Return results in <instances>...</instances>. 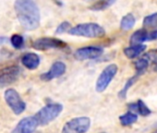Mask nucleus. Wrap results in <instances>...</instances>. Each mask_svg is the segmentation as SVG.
<instances>
[{
  "label": "nucleus",
  "mask_w": 157,
  "mask_h": 133,
  "mask_svg": "<svg viewBox=\"0 0 157 133\" xmlns=\"http://www.w3.org/2000/svg\"><path fill=\"white\" fill-rule=\"evenodd\" d=\"M146 49V45L144 44H136V45H131L129 47H127L124 49V54L127 57L133 59L139 56L144 50Z\"/></svg>",
  "instance_id": "obj_15"
},
{
  "label": "nucleus",
  "mask_w": 157,
  "mask_h": 133,
  "mask_svg": "<svg viewBox=\"0 0 157 133\" xmlns=\"http://www.w3.org/2000/svg\"><path fill=\"white\" fill-rule=\"evenodd\" d=\"M21 63L24 66H26L29 70H35L40 65V57L37 54L27 53L22 55Z\"/></svg>",
  "instance_id": "obj_12"
},
{
  "label": "nucleus",
  "mask_w": 157,
  "mask_h": 133,
  "mask_svg": "<svg viewBox=\"0 0 157 133\" xmlns=\"http://www.w3.org/2000/svg\"><path fill=\"white\" fill-rule=\"evenodd\" d=\"M4 98L8 105L16 115H21L26 108V104L15 89H8L4 93Z\"/></svg>",
  "instance_id": "obj_6"
},
{
  "label": "nucleus",
  "mask_w": 157,
  "mask_h": 133,
  "mask_svg": "<svg viewBox=\"0 0 157 133\" xmlns=\"http://www.w3.org/2000/svg\"><path fill=\"white\" fill-rule=\"evenodd\" d=\"M70 29H71L70 23H69L68 21H63V22H61V23L58 25V27L56 28V34H62V33H64V32H69Z\"/></svg>",
  "instance_id": "obj_24"
},
{
  "label": "nucleus",
  "mask_w": 157,
  "mask_h": 133,
  "mask_svg": "<svg viewBox=\"0 0 157 133\" xmlns=\"http://www.w3.org/2000/svg\"><path fill=\"white\" fill-rule=\"evenodd\" d=\"M143 57L145 59H147L149 64H152V65L157 66V50L156 49L150 50L148 53L143 55Z\"/></svg>",
  "instance_id": "obj_23"
},
{
  "label": "nucleus",
  "mask_w": 157,
  "mask_h": 133,
  "mask_svg": "<svg viewBox=\"0 0 157 133\" xmlns=\"http://www.w3.org/2000/svg\"><path fill=\"white\" fill-rule=\"evenodd\" d=\"M145 41H149V32L144 30V29H140L136 31L130 37V44L132 45H136V44H142L143 42Z\"/></svg>",
  "instance_id": "obj_13"
},
{
  "label": "nucleus",
  "mask_w": 157,
  "mask_h": 133,
  "mask_svg": "<svg viewBox=\"0 0 157 133\" xmlns=\"http://www.w3.org/2000/svg\"><path fill=\"white\" fill-rule=\"evenodd\" d=\"M39 126L34 116H28L21 119L12 133H33Z\"/></svg>",
  "instance_id": "obj_10"
},
{
  "label": "nucleus",
  "mask_w": 157,
  "mask_h": 133,
  "mask_svg": "<svg viewBox=\"0 0 157 133\" xmlns=\"http://www.w3.org/2000/svg\"><path fill=\"white\" fill-rule=\"evenodd\" d=\"M67 44L62 40L52 38V37H42L37 39L33 44V47L36 50H48V49H56V48H65Z\"/></svg>",
  "instance_id": "obj_8"
},
{
  "label": "nucleus",
  "mask_w": 157,
  "mask_h": 133,
  "mask_svg": "<svg viewBox=\"0 0 157 133\" xmlns=\"http://www.w3.org/2000/svg\"><path fill=\"white\" fill-rule=\"evenodd\" d=\"M152 133H157V130H155L154 132H152Z\"/></svg>",
  "instance_id": "obj_26"
},
{
  "label": "nucleus",
  "mask_w": 157,
  "mask_h": 133,
  "mask_svg": "<svg viewBox=\"0 0 157 133\" xmlns=\"http://www.w3.org/2000/svg\"><path fill=\"white\" fill-rule=\"evenodd\" d=\"M157 39V30L151 31L149 32V41L156 40Z\"/></svg>",
  "instance_id": "obj_25"
},
{
  "label": "nucleus",
  "mask_w": 157,
  "mask_h": 133,
  "mask_svg": "<svg viewBox=\"0 0 157 133\" xmlns=\"http://www.w3.org/2000/svg\"><path fill=\"white\" fill-rule=\"evenodd\" d=\"M63 110V105L61 104H49L40 109L34 116L38 124L40 126H45L51 121L56 119Z\"/></svg>",
  "instance_id": "obj_3"
},
{
  "label": "nucleus",
  "mask_w": 157,
  "mask_h": 133,
  "mask_svg": "<svg viewBox=\"0 0 157 133\" xmlns=\"http://www.w3.org/2000/svg\"><path fill=\"white\" fill-rule=\"evenodd\" d=\"M136 20L135 17L131 14L128 13L126 16H124L121 20V23H120V27L123 31H128L130 29H132L135 25Z\"/></svg>",
  "instance_id": "obj_16"
},
{
  "label": "nucleus",
  "mask_w": 157,
  "mask_h": 133,
  "mask_svg": "<svg viewBox=\"0 0 157 133\" xmlns=\"http://www.w3.org/2000/svg\"><path fill=\"white\" fill-rule=\"evenodd\" d=\"M71 35L87 38H101L105 35V29L97 23H82L71 28L68 32Z\"/></svg>",
  "instance_id": "obj_2"
},
{
  "label": "nucleus",
  "mask_w": 157,
  "mask_h": 133,
  "mask_svg": "<svg viewBox=\"0 0 157 133\" xmlns=\"http://www.w3.org/2000/svg\"><path fill=\"white\" fill-rule=\"evenodd\" d=\"M10 42H11V44H12L13 47L19 49V48H21L22 47V45L24 44V39L20 34H14V35L11 36Z\"/></svg>",
  "instance_id": "obj_22"
},
{
  "label": "nucleus",
  "mask_w": 157,
  "mask_h": 133,
  "mask_svg": "<svg viewBox=\"0 0 157 133\" xmlns=\"http://www.w3.org/2000/svg\"><path fill=\"white\" fill-rule=\"evenodd\" d=\"M114 3H115V1H112V0H101V1H97V2L94 3L89 9L91 10L100 11V10H104L108 9Z\"/></svg>",
  "instance_id": "obj_18"
},
{
  "label": "nucleus",
  "mask_w": 157,
  "mask_h": 133,
  "mask_svg": "<svg viewBox=\"0 0 157 133\" xmlns=\"http://www.w3.org/2000/svg\"><path fill=\"white\" fill-rule=\"evenodd\" d=\"M21 70L18 66H9L0 70V88L15 82L21 76Z\"/></svg>",
  "instance_id": "obj_7"
},
{
  "label": "nucleus",
  "mask_w": 157,
  "mask_h": 133,
  "mask_svg": "<svg viewBox=\"0 0 157 133\" xmlns=\"http://www.w3.org/2000/svg\"><path fill=\"white\" fill-rule=\"evenodd\" d=\"M102 133H105V132H102Z\"/></svg>",
  "instance_id": "obj_27"
},
{
  "label": "nucleus",
  "mask_w": 157,
  "mask_h": 133,
  "mask_svg": "<svg viewBox=\"0 0 157 133\" xmlns=\"http://www.w3.org/2000/svg\"><path fill=\"white\" fill-rule=\"evenodd\" d=\"M128 109L130 111H135V112L139 113L142 116H149L151 114L150 108L141 100H139L137 103H131V104H128Z\"/></svg>",
  "instance_id": "obj_14"
},
{
  "label": "nucleus",
  "mask_w": 157,
  "mask_h": 133,
  "mask_svg": "<svg viewBox=\"0 0 157 133\" xmlns=\"http://www.w3.org/2000/svg\"><path fill=\"white\" fill-rule=\"evenodd\" d=\"M91 127V119L87 116H80L67 121L61 133H86Z\"/></svg>",
  "instance_id": "obj_4"
},
{
  "label": "nucleus",
  "mask_w": 157,
  "mask_h": 133,
  "mask_svg": "<svg viewBox=\"0 0 157 133\" xmlns=\"http://www.w3.org/2000/svg\"><path fill=\"white\" fill-rule=\"evenodd\" d=\"M138 120V116L135 113L132 112H128L122 116H119V121L122 126H129L135 123Z\"/></svg>",
  "instance_id": "obj_17"
},
{
  "label": "nucleus",
  "mask_w": 157,
  "mask_h": 133,
  "mask_svg": "<svg viewBox=\"0 0 157 133\" xmlns=\"http://www.w3.org/2000/svg\"><path fill=\"white\" fill-rule=\"evenodd\" d=\"M103 54V49L97 46H87L78 48L74 53V57L78 60H89V59H94L99 57Z\"/></svg>",
  "instance_id": "obj_9"
},
{
  "label": "nucleus",
  "mask_w": 157,
  "mask_h": 133,
  "mask_svg": "<svg viewBox=\"0 0 157 133\" xmlns=\"http://www.w3.org/2000/svg\"><path fill=\"white\" fill-rule=\"evenodd\" d=\"M66 70H67V66L65 65V63L61 62V61H56L55 62L51 69L41 75V80L44 81V82H49L51 80H54V79H56L60 76H62L65 72H66Z\"/></svg>",
  "instance_id": "obj_11"
},
{
  "label": "nucleus",
  "mask_w": 157,
  "mask_h": 133,
  "mask_svg": "<svg viewBox=\"0 0 157 133\" xmlns=\"http://www.w3.org/2000/svg\"><path fill=\"white\" fill-rule=\"evenodd\" d=\"M149 62L147 61V59H145L143 56L138 60L135 61V69H136V74L138 75H141L149 66Z\"/></svg>",
  "instance_id": "obj_19"
},
{
  "label": "nucleus",
  "mask_w": 157,
  "mask_h": 133,
  "mask_svg": "<svg viewBox=\"0 0 157 133\" xmlns=\"http://www.w3.org/2000/svg\"><path fill=\"white\" fill-rule=\"evenodd\" d=\"M139 76H140V75L136 74L135 76L131 77L130 79H128V80L127 81V82H126V84L124 85L123 89L118 93V96H119L120 98H122V99L126 98L127 93H128V90H129V88H130V87L135 83V82H136V80L138 79V77H139Z\"/></svg>",
  "instance_id": "obj_20"
},
{
  "label": "nucleus",
  "mask_w": 157,
  "mask_h": 133,
  "mask_svg": "<svg viewBox=\"0 0 157 133\" xmlns=\"http://www.w3.org/2000/svg\"><path fill=\"white\" fill-rule=\"evenodd\" d=\"M17 18L21 25L28 30H36L40 25V10L32 0H18L14 5Z\"/></svg>",
  "instance_id": "obj_1"
},
{
  "label": "nucleus",
  "mask_w": 157,
  "mask_h": 133,
  "mask_svg": "<svg viewBox=\"0 0 157 133\" xmlns=\"http://www.w3.org/2000/svg\"><path fill=\"white\" fill-rule=\"evenodd\" d=\"M117 72V66L116 64H111L102 71L100 76L98 77L95 84V90L98 93H102L106 90L109 86L113 79L115 78Z\"/></svg>",
  "instance_id": "obj_5"
},
{
  "label": "nucleus",
  "mask_w": 157,
  "mask_h": 133,
  "mask_svg": "<svg viewBox=\"0 0 157 133\" xmlns=\"http://www.w3.org/2000/svg\"><path fill=\"white\" fill-rule=\"evenodd\" d=\"M143 25L149 28L157 26V13H153L145 17L143 20Z\"/></svg>",
  "instance_id": "obj_21"
}]
</instances>
